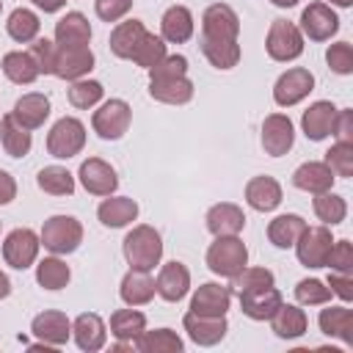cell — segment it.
<instances>
[{"label": "cell", "instance_id": "1", "mask_svg": "<svg viewBox=\"0 0 353 353\" xmlns=\"http://www.w3.org/2000/svg\"><path fill=\"white\" fill-rule=\"evenodd\" d=\"M124 259L130 268L135 270H154V265H160L163 259V240H160V232L149 223H138L127 232L124 243Z\"/></svg>", "mask_w": 353, "mask_h": 353}, {"label": "cell", "instance_id": "2", "mask_svg": "<svg viewBox=\"0 0 353 353\" xmlns=\"http://www.w3.org/2000/svg\"><path fill=\"white\" fill-rule=\"evenodd\" d=\"M245 265H248V248H245V243L237 234H221V237H215V243H210V248H207V268L215 276L232 279Z\"/></svg>", "mask_w": 353, "mask_h": 353}, {"label": "cell", "instance_id": "3", "mask_svg": "<svg viewBox=\"0 0 353 353\" xmlns=\"http://www.w3.org/2000/svg\"><path fill=\"white\" fill-rule=\"evenodd\" d=\"M39 240L50 254H72L83 243V223L74 215H52L44 221Z\"/></svg>", "mask_w": 353, "mask_h": 353}, {"label": "cell", "instance_id": "4", "mask_svg": "<svg viewBox=\"0 0 353 353\" xmlns=\"http://www.w3.org/2000/svg\"><path fill=\"white\" fill-rule=\"evenodd\" d=\"M83 146H85V127L74 116L58 119L52 124V130L47 132V152L58 160H69V157L80 154Z\"/></svg>", "mask_w": 353, "mask_h": 353}, {"label": "cell", "instance_id": "5", "mask_svg": "<svg viewBox=\"0 0 353 353\" xmlns=\"http://www.w3.org/2000/svg\"><path fill=\"white\" fill-rule=\"evenodd\" d=\"M265 50L279 63L295 61L303 52V33H301V28L295 22H290V19H273L270 30H268V39H265Z\"/></svg>", "mask_w": 353, "mask_h": 353}, {"label": "cell", "instance_id": "6", "mask_svg": "<svg viewBox=\"0 0 353 353\" xmlns=\"http://www.w3.org/2000/svg\"><path fill=\"white\" fill-rule=\"evenodd\" d=\"M130 121H132V108L124 99H108L91 116V127L102 141H119L130 130Z\"/></svg>", "mask_w": 353, "mask_h": 353}, {"label": "cell", "instance_id": "7", "mask_svg": "<svg viewBox=\"0 0 353 353\" xmlns=\"http://www.w3.org/2000/svg\"><path fill=\"white\" fill-rule=\"evenodd\" d=\"M334 237L325 226H306L295 240V254L303 268H325Z\"/></svg>", "mask_w": 353, "mask_h": 353}, {"label": "cell", "instance_id": "8", "mask_svg": "<svg viewBox=\"0 0 353 353\" xmlns=\"http://www.w3.org/2000/svg\"><path fill=\"white\" fill-rule=\"evenodd\" d=\"M312 91H314V74L309 69H303V66H292V69H287L276 80V85H273V102L279 108H292L301 99H306Z\"/></svg>", "mask_w": 353, "mask_h": 353}, {"label": "cell", "instance_id": "9", "mask_svg": "<svg viewBox=\"0 0 353 353\" xmlns=\"http://www.w3.org/2000/svg\"><path fill=\"white\" fill-rule=\"evenodd\" d=\"M39 248H41L39 234L33 229L22 226V229L8 232L6 243H3V259H6V265L17 268V270H25V268H30L36 262Z\"/></svg>", "mask_w": 353, "mask_h": 353}, {"label": "cell", "instance_id": "10", "mask_svg": "<svg viewBox=\"0 0 353 353\" xmlns=\"http://www.w3.org/2000/svg\"><path fill=\"white\" fill-rule=\"evenodd\" d=\"M94 69V52L88 47H61L55 44L52 74L61 80H80Z\"/></svg>", "mask_w": 353, "mask_h": 353}, {"label": "cell", "instance_id": "11", "mask_svg": "<svg viewBox=\"0 0 353 353\" xmlns=\"http://www.w3.org/2000/svg\"><path fill=\"white\" fill-rule=\"evenodd\" d=\"M339 30V17L328 3H309L301 14V33L312 41H325Z\"/></svg>", "mask_w": 353, "mask_h": 353}, {"label": "cell", "instance_id": "12", "mask_svg": "<svg viewBox=\"0 0 353 353\" xmlns=\"http://www.w3.org/2000/svg\"><path fill=\"white\" fill-rule=\"evenodd\" d=\"M201 36L204 39H237L240 17L226 3H212L201 14Z\"/></svg>", "mask_w": 353, "mask_h": 353}, {"label": "cell", "instance_id": "13", "mask_svg": "<svg viewBox=\"0 0 353 353\" xmlns=\"http://www.w3.org/2000/svg\"><path fill=\"white\" fill-rule=\"evenodd\" d=\"M295 143V127L290 121V116L284 113H270L262 121V149L270 157H281L292 149Z\"/></svg>", "mask_w": 353, "mask_h": 353}, {"label": "cell", "instance_id": "14", "mask_svg": "<svg viewBox=\"0 0 353 353\" xmlns=\"http://www.w3.org/2000/svg\"><path fill=\"white\" fill-rule=\"evenodd\" d=\"M77 176H80L83 188H85L88 193H94V196H110V193H116V188H119V176H116L113 165L105 163L102 157H88V160H83Z\"/></svg>", "mask_w": 353, "mask_h": 353}, {"label": "cell", "instance_id": "15", "mask_svg": "<svg viewBox=\"0 0 353 353\" xmlns=\"http://www.w3.org/2000/svg\"><path fill=\"white\" fill-rule=\"evenodd\" d=\"M182 325L190 336V342L201 345V347H212L218 345L223 336H226V314L221 317H210V314H196V312H188L182 317Z\"/></svg>", "mask_w": 353, "mask_h": 353}, {"label": "cell", "instance_id": "16", "mask_svg": "<svg viewBox=\"0 0 353 353\" xmlns=\"http://www.w3.org/2000/svg\"><path fill=\"white\" fill-rule=\"evenodd\" d=\"M154 290H157V295L163 298V301H168V303H176V301H182L185 295H188V290H190V270L182 265V262H165L163 268H160V273H157V279H154Z\"/></svg>", "mask_w": 353, "mask_h": 353}, {"label": "cell", "instance_id": "17", "mask_svg": "<svg viewBox=\"0 0 353 353\" xmlns=\"http://www.w3.org/2000/svg\"><path fill=\"white\" fill-rule=\"evenodd\" d=\"M30 331H33V336L41 339L44 345L61 347V345H66L69 336H72V323H69V317H66L63 312L50 309V312H41V314L33 317Z\"/></svg>", "mask_w": 353, "mask_h": 353}, {"label": "cell", "instance_id": "18", "mask_svg": "<svg viewBox=\"0 0 353 353\" xmlns=\"http://www.w3.org/2000/svg\"><path fill=\"white\" fill-rule=\"evenodd\" d=\"M336 105L328 102V99H320V102H312L303 116H301V127H303V135L309 141H325L331 132H334V119H336Z\"/></svg>", "mask_w": 353, "mask_h": 353}, {"label": "cell", "instance_id": "19", "mask_svg": "<svg viewBox=\"0 0 353 353\" xmlns=\"http://www.w3.org/2000/svg\"><path fill=\"white\" fill-rule=\"evenodd\" d=\"M229 303H232V290L223 287V284L207 281V284H201V287L193 292V298H190V312H196V314H210V317H221V314H226Z\"/></svg>", "mask_w": 353, "mask_h": 353}, {"label": "cell", "instance_id": "20", "mask_svg": "<svg viewBox=\"0 0 353 353\" xmlns=\"http://www.w3.org/2000/svg\"><path fill=\"white\" fill-rule=\"evenodd\" d=\"M72 336H74V342H77L80 350H85V353H97V350L105 347L108 328H105V323H102L99 314H94V312H83V314H77V320L72 323Z\"/></svg>", "mask_w": 353, "mask_h": 353}, {"label": "cell", "instance_id": "21", "mask_svg": "<svg viewBox=\"0 0 353 353\" xmlns=\"http://www.w3.org/2000/svg\"><path fill=\"white\" fill-rule=\"evenodd\" d=\"M240 298V309L245 317L251 320H270L273 312L281 306V292L276 287H262V290H248V292H237Z\"/></svg>", "mask_w": 353, "mask_h": 353}, {"label": "cell", "instance_id": "22", "mask_svg": "<svg viewBox=\"0 0 353 353\" xmlns=\"http://www.w3.org/2000/svg\"><path fill=\"white\" fill-rule=\"evenodd\" d=\"M97 218L108 229H121L138 218V201L130 196H105V201L97 207Z\"/></svg>", "mask_w": 353, "mask_h": 353}, {"label": "cell", "instance_id": "23", "mask_svg": "<svg viewBox=\"0 0 353 353\" xmlns=\"http://www.w3.org/2000/svg\"><path fill=\"white\" fill-rule=\"evenodd\" d=\"M11 116L17 119V124H22L25 130H39L47 116H50V99L39 91H30V94H22L17 102H14V110Z\"/></svg>", "mask_w": 353, "mask_h": 353}, {"label": "cell", "instance_id": "24", "mask_svg": "<svg viewBox=\"0 0 353 353\" xmlns=\"http://www.w3.org/2000/svg\"><path fill=\"white\" fill-rule=\"evenodd\" d=\"M245 201L256 212H270V210H276L281 204V185L268 174L254 176L245 185Z\"/></svg>", "mask_w": 353, "mask_h": 353}, {"label": "cell", "instance_id": "25", "mask_svg": "<svg viewBox=\"0 0 353 353\" xmlns=\"http://www.w3.org/2000/svg\"><path fill=\"white\" fill-rule=\"evenodd\" d=\"M204 221H207V229L215 237H221V234H240L243 226H245V212L237 204H232V201H221V204H212L207 210Z\"/></svg>", "mask_w": 353, "mask_h": 353}, {"label": "cell", "instance_id": "26", "mask_svg": "<svg viewBox=\"0 0 353 353\" xmlns=\"http://www.w3.org/2000/svg\"><path fill=\"white\" fill-rule=\"evenodd\" d=\"M193 14L185 6H171L165 8L163 19H160V39L168 44H185L193 36Z\"/></svg>", "mask_w": 353, "mask_h": 353}, {"label": "cell", "instance_id": "27", "mask_svg": "<svg viewBox=\"0 0 353 353\" xmlns=\"http://www.w3.org/2000/svg\"><path fill=\"white\" fill-rule=\"evenodd\" d=\"M91 41V25L80 11H66L55 22V44L61 47H88Z\"/></svg>", "mask_w": 353, "mask_h": 353}, {"label": "cell", "instance_id": "28", "mask_svg": "<svg viewBox=\"0 0 353 353\" xmlns=\"http://www.w3.org/2000/svg\"><path fill=\"white\" fill-rule=\"evenodd\" d=\"M334 179H336L334 171L323 160H309V163L298 165L292 174V185L306 193H325V190H331Z\"/></svg>", "mask_w": 353, "mask_h": 353}, {"label": "cell", "instance_id": "29", "mask_svg": "<svg viewBox=\"0 0 353 353\" xmlns=\"http://www.w3.org/2000/svg\"><path fill=\"white\" fill-rule=\"evenodd\" d=\"M270 328H273V334L279 339H298V336L306 334L309 317H306V312L301 306H292V303H284L281 301V306L270 317Z\"/></svg>", "mask_w": 353, "mask_h": 353}, {"label": "cell", "instance_id": "30", "mask_svg": "<svg viewBox=\"0 0 353 353\" xmlns=\"http://www.w3.org/2000/svg\"><path fill=\"white\" fill-rule=\"evenodd\" d=\"M154 279L149 276V270H135L130 268L121 279V287H119V295L127 306H143L154 298Z\"/></svg>", "mask_w": 353, "mask_h": 353}, {"label": "cell", "instance_id": "31", "mask_svg": "<svg viewBox=\"0 0 353 353\" xmlns=\"http://www.w3.org/2000/svg\"><path fill=\"white\" fill-rule=\"evenodd\" d=\"M143 36H146V28H143V22H141V19L119 22V25L110 30V39H108L110 52H113L116 58L130 61V58H132V52H135V47L141 44V39H143Z\"/></svg>", "mask_w": 353, "mask_h": 353}, {"label": "cell", "instance_id": "32", "mask_svg": "<svg viewBox=\"0 0 353 353\" xmlns=\"http://www.w3.org/2000/svg\"><path fill=\"white\" fill-rule=\"evenodd\" d=\"M320 331L325 336H336L345 345H353V312L347 306H328L317 317Z\"/></svg>", "mask_w": 353, "mask_h": 353}, {"label": "cell", "instance_id": "33", "mask_svg": "<svg viewBox=\"0 0 353 353\" xmlns=\"http://www.w3.org/2000/svg\"><path fill=\"white\" fill-rule=\"evenodd\" d=\"M149 97L165 105H185L193 99V83L185 77H171V80H149Z\"/></svg>", "mask_w": 353, "mask_h": 353}, {"label": "cell", "instance_id": "34", "mask_svg": "<svg viewBox=\"0 0 353 353\" xmlns=\"http://www.w3.org/2000/svg\"><path fill=\"white\" fill-rule=\"evenodd\" d=\"M303 229H306V221H303L301 215L284 212V215H276V218L268 223V240H270L276 248H292Z\"/></svg>", "mask_w": 353, "mask_h": 353}, {"label": "cell", "instance_id": "35", "mask_svg": "<svg viewBox=\"0 0 353 353\" xmlns=\"http://www.w3.org/2000/svg\"><path fill=\"white\" fill-rule=\"evenodd\" d=\"M135 350H141V353H182L185 342L171 328H154V331L143 328L141 336L135 339Z\"/></svg>", "mask_w": 353, "mask_h": 353}, {"label": "cell", "instance_id": "36", "mask_svg": "<svg viewBox=\"0 0 353 353\" xmlns=\"http://www.w3.org/2000/svg\"><path fill=\"white\" fill-rule=\"evenodd\" d=\"M0 143L6 149L8 157H25L30 152V130H25L22 124H17V119L11 113H6L0 119Z\"/></svg>", "mask_w": 353, "mask_h": 353}, {"label": "cell", "instance_id": "37", "mask_svg": "<svg viewBox=\"0 0 353 353\" xmlns=\"http://www.w3.org/2000/svg\"><path fill=\"white\" fill-rule=\"evenodd\" d=\"M3 74L17 83V85H30L41 72L36 66V61L30 58V52H22V50H14V52H6L3 55Z\"/></svg>", "mask_w": 353, "mask_h": 353}, {"label": "cell", "instance_id": "38", "mask_svg": "<svg viewBox=\"0 0 353 353\" xmlns=\"http://www.w3.org/2000/svg\"><path fill=\"white\" fill-rule=\"evenodd\" d=\"M201 52L215 69H232L240 61V44L237 39H204L201 36Z\"/></svg>", "mask_w": 353, "mask_h": 353}, {"label": "cell", "instance_id": "39", "mask_svg": "<svg viewBox=\"0 0 353 353\" xmlns=\"http://www.w3.org/2000/svg\"><path fill=\"white\" fill-rule=\"evenodd\" d=\"M146 328V317L138 309H116L110 314V334L119 342H132L141 336V331Z\"/></svg>", "mask_w": 353, "mask_h": 353}, {"label": "cell", "instance_id": "40", "mask_svg": "<svg viewBox=\"0 0 353 353\" xmlns=\"http://www.w3.org/2000/svg\"><path fill=\"white\" fill-rule=\"evenodd\" d=\"M39 28H41V22L30 8H14L8 14V22H6L8 36L14 41H19V44H30L39 36Z\"/></svg>", "mask_w": 353, "mask_h": 353}, {"label": "cell", "instance_id": "41", "mask_svg": "<svg viewBox=\"0 0 353 353\" xmlns=\"http://www.w3.org/2000/svg\"><path fill=\"white\" fill-rule=\"evenodd\" d=\"M36 185L50 196H72L74 193V176L63 165H44L36 176Z\"/></svg>", "mask_w": 353, "mask_h": 353}, {"label": "cell", "instance_id": "42", "mask_svg": "<svg viewBox=\"0 0 353 353\" xmlns=\"http://www.w3.org/2000/svg\"><path fill=\"white\" fill-rule=\"evenodd\" d=\"M72 279V270L63 259L55 256H44L39 265H36V281L44 287V290H63Z\"/></svg>", "mask_w": 353, "mask_h": 353}, {"label": "cell", "instance_id": "43", "mask_svg": "<svg viewBox=\"0 0 353 353\" xmlns=\"http://www.w3.org/2000/svg\"><path fill=\"white\" fill-rule=\"evenodd\" d=\"M314 215H317L323 223L336 226V223H342L345 215H347V201H345L342 196L331 193V190L314 193Z\"/></svg>", "mask_w": 353, "mask_h": 353}, {"label": "cell", "instance_id": "44", "mask_svg": "<svg viewBox=\"0 0 353 353\" xmlns=\"http://www.w3.org/2000/svg\"><path fill=\"white\" fill-rule=\"evenodd\" d=\"M102 94H105V88H102L99 80L80 77V80H74L69 85V105L77 108V110H88V108H94L102 99Z\"/></svg>", "mask_w": 353, "mask_h": 353}, {"label": "cell", "instance_id": "45", "mask_svg": "<svg viewBox=\"0 0 353 353\" xmlns=\"http://www.w3.org/2000/svg\"><path fill=\"white\" fill-rule=\"evenodd\" d=\"M276 276L268 268H243L237 276H232V290L234 292H248V290H262V287H273Z\"/></svg>", "mask_w": 353, "mask_h": 353}, {"label": "cell", "instance_id": "46", "mask_svg": "<svg viewBox=\"0 0 353 353\" xmlns=\"http://www.w3.org/2000/svg\"><path fill=\"white\" fill-rule=\"evenodd\" d=\"M163 58H165V41H163L160 36H154V33L146 30V36L141 39V44L135 47V52H132L130 61H135V63L143 66V69H152V66L160 63Z\"/></svg>", "mask_w": 353, "mask_h": 353}, {"label": "cell", "instance_id": "47", "mask_svg": "<svg viewBox=\"0 0 353 353\" xmlns=\"http://www.w3.org/2000/svg\"><path fill=\"white\" fill-rule=\"evenodd\" d=\"M295 301L301 306H323L331 301V290L320 279H301L295 284Z\"/></svg>", "mask_w": 353, "mask_h": 353}, {"label": "cell", "instance_id": "48", "mask_svg": "<svg viewBox=\"0 0 353 353\" xmlns=\"http://www.w3.org/2000/svg\"><path fill=\"white\" fill-rule=\"evenodd\" d=\"M334 176H350L353 174V143H342L336 141L328 152H325V160H323Z\"/></svg>", "mask_w": 353, "mask_h": 353}, {"label": "cell", "instance_id": "49", "mask_svg": "<svg viewBox=\"0 0 353 353\" xmlns=\"http://www.w3.org/2000/svg\"><path fill=\"white\" fill-rule=\"evenodd\" d=\"M325 61L331 72L336 74H350L353 72V44L350 41H336L325 50Z\"/></svg>", "mask_w": 353, "mask_h": 353}, {"label": "cell", "instance_id": "50", "mask_svg": "<svg viewBox=\"0 0 353 353\" xmlns=\"http://www.w3.org/2000/svg\"><path fill=\"white\" fill-rule=\"evenodd\" d=\"M188 74V58L185 55H165L160 63L149 69V80H171Z\"/></svg>", "mask_w": 353, "mask_h": 353}, {"label": "cell", "instance_id": "51", "mask_svg": "<svg viewBox=\"0 0 353 353\" xmlns=\"http://www.w3.org/2000/svg\"><path fill=\"white\" fill-rule=\"evenodd\" d=\"M325 268H331L336 273H350L353 276V243L350 240H334Z\"/></svg>", "mask_w": 353, "mask_h": 353}, {"label": "cell", "instance_id": "52", "mask_svg": "<svg viewBox=\"0 0 353 353\" xmlns=\"http://www.w3.org/2000/svg\"><path fill=\"white\" fill-rule=\"evenodd\" d=\"M30 58L36 61L41 74H52V58H55V41L50 39H33L30 41Z\"/></svg>", "mask_w": 353, "mask_h": 353}, {"label": "cell", "instance_id": "53", "mask_svg": "<svg viewBox=\"0 0 353 353\" xmlns=\"http://www.w3.org/2000/svg\"><path fill=\"white\" fill-rule=\"evenodd\" d=\"M132 8V0H97L94 11L102 22H119L121 17H127V11Z\"/></svg>", "mask_w": 353, "mask_h": 353}, {"label": "cell", "instance_id": "54", "mask_svg": "<svg viewBox=\"0 0 353 353\" xmlns=\"http://www.w3.org/2000/svg\"><path fill=\"white\" fill-rule=\"evenodd\" d=\"M325 284H328L331 295L342 298L345 303L353 301V276H350V273H336V270H331V276H328Z\"/></svg>", "mask_w": 353, "mask_h": 353}, {"label": "cell", "instance_id": "55", "mask_svg": "<svg viewBox=\"0 0 353 353\" xmlns=\"http://www.w3.org/2000/svg\"><path fill=\"white\" fill-rule=\"evenodd\" d=\"M336 141L342 143H353V110L345 108V110H336V119H334V132H331Z\"/></svg>", "mask_w": 353, "mask_h": 353}, {"label": "cell", "instance_id": "56", "mask_svg": "<svg viewBox=\"0 0 353 353\" xmlns=\"http://www.w3.org/2000/svg\"><path fill=\"white\" fill-rule=\"evenodd\" d=\"M14 199H17V182H14V176L8 171L0 168V207L11 204Z\"/></svg>", "mask_w": 353, "mask_h": 353}, {"label": "cell", "instance_id": "57", "mask_svg": "<svg viewBox=\"0 0 353 353\" xmlns=\"http://www.w3.org/2000/svg\"><path fill=\"white\" fill-rule=\"evenodd\" d=\"M44 14H55V11H61L63 6H66V0H33Z\"/></svg>", "mask_w": 353, "mask_h": 353}, {"label": "cell", "instance_id": "58", "mask_svg": "<svg viewBox=\"0 0 353 353\" xmlns=\"http://www.w3.org/2000/svg\"><path fill=\"white\" fill-rule=\"evenodd\" d=\"M11 295V281H8V276L0 270V298H8Z\"/></svg>", "mask_w": 353, "mask_h": 353}, {"label": "cell", "instance_id": "59", "mask_svg": "<svg viewBox=\"0 0 353 353\" xmlns=\"http://www.w3.org/2000/svg\"><path fill=\"white\" fill-rule=\"evenodd\" d=\"M273 6H279V8H292V6H298V0H270Z\"/></svg>", "mask_w": 353, "mask_h": 353}, {"label": "cell", "instance_id": "60", "mask_svg": "<svg viewBox=\"0 0 353 353\" xmlns=\"http://www.w3.org/2000/svg\"><path fill=\"white\" fill-rule=\"evenodd\" d=\"M331 6H339V8H350L353 0H331Z\"/></svg>", "mask_w": 353, "mask_h": 353}, {"label": "cell", "instance_id": "61", "mask_svg": "<svg viewBox=\"0 0 353 353\" xmlns=\"http://www.w3.org/2000/svg\"><path fill=\"white\" fill-rule=\"evenodd\" d=\"M0 11H3V0H0Z\"/></svg>", "mask_w": 353, "mask_h": 353}]
</instances>
